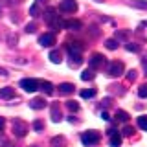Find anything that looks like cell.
Returning a JSON list of instances; mask_svg holds the SVG:
<instances>
[{"label":"cell","instance_id":"cell-7","mask_svg":"<svg viewBox=\"0 0 147 147\" xmlns=\"http://www.w3.org/2000/svg\"><path fill=\"white\" fill-rule=\"evenodd\" d=\"M105 64V57L101 53H94L92 57L88 59V66L90 68H94V70H98V68H101Z\"/></svg>","mask_w":147,"mask_h":147},{"label":"cell","instance_id":"cell-24","mask_svg":"<svg viewBox=\"0 0 147 147\" xmlns=\"http://www.w3.org/2000/svg\"><path fill=\"white\" fill-rule=\"evenodd\" d=\"M17 42H18V37H17V33H9V35H7V44L13 48V46H17Z\"/></svg>","mask_w":147,"mask_h":147},{"label":"cell","instance_id":"cell-29","mask_svg":"<svg viewBox=\"0 0 147 147\" xmlns=\"http://www.w3.org/2000/svg\"><path fill=\"white\" fill-rule=\"evenodd\" d=\"M66 107L72 110V112H77L79 110V105H77V101H66Z\"/></svg>","mask_w":147,"mask_h":147},{"label":"cell","instance_id":"cell-22","mask_svg":"<svg viewBox=\"0 0 147 147\" xmlns=\"http://www.w3.org/2000/svg\"><path fill=\"white\" fill-rule=\"evenodd\" d=\"M30 15L33 17V18L40 15V9H39V2H35V4H31V6H30Z\"/></svg>","mask_w":147,"mask_h":147},{"label":"cell","instance_id":"cell-20","mask_svg":"<svg viewBox=\"0 0 147 147\" xmlns=\"http://www.w3.org/2000/svg\"><path fill=\"white\" fill-rule=\"evenodd\" d=\"M81 63H83L81 55H70V66H72V68H77V66H81Z\"/></svg>","mask_w":147,"mask_h":147},{"label":"cell","instance_id":"cell-4","mask_svg":"<svg viewBox=\"0 0 147 147\" xmlns=\"http://www.w3.org/2000/svg\"><path fill=\"white\" fill-rule=\"evenodd\" d=\"M13 132H15V136H18V138H22V136H26V132H28V125L22 119H18V118H15L13 119Z\"/></svg>","mask_w":147,"mask_h":147},{"label":"cell","instance_id":"cell-6","mask_svg":"<svg viewBox=\"0 0 147 147\" xmlns=\"http://www.w3.org/2000/svg\"><path fill=\"white\" fill-rule=\"evenodd\" d=\"M59 9H61L63 13H74L77 9V2H76V0H61Z\"/></svg>","mask_w":147,"mask_h":147},{"label":"cell","instance_id":"cell-36","mask_svg":"<svg viewBox=\"0 0 147 147\" xmlns=\"http://www.w3.org/2000/svg\"><path fill=\"white\" fill-rule=\"evenodd\" d=\"M110 103H112V99H110V98H105V99H103V107H105V109L110 107Z\"/></svg>","mask_w":147,"mask_h":147},{"label":"cell","instance_id":"cell-34","mask_svg":"<svg viewBox=\"0 0 147 147\" xmlns=\"http://www.w3.org/2000/svg\"><path fill=\"white\" fill-rule=\"evenodd\" d=\"M35 30H37V26L33 24V22H31V24H28V26H26V31H28V33H35Z\"/></svg>","mask_w":147,"mask_h":147},{"label":"cell","instance_id":"cell-8","mask_svg":"<svg viewBox=\"0 0 147 147\" xmlns=\"http://www.w3.org/2000/svg\"><path fill=\"white\" fill-rule=\"evenodd\" d=\"M39 44H40V46H46V48L53 46V44H55V35H53V33H44V35H40Z\"/></svg>","mask_w":147,"mask_h":147},{"label":"cell","instance_id":"cell-37","mask_svg":"<svg viewBox=\"0 0 147 147\" xmlns=\"http://www.w3.org/2000/svg\"><path fill=\"white\" fill-rule=\"evenodd\" d=\"M4 127H6V119L0 116V132H2V129H4Z\"/></svg>","mask_w":147,"mask_h":147},{"label":"cell","instance_id":"cell-1","mask_svg":"<svg viewBox=\"0 0 147 147\" xmlns=\"http://www.w3.org/2000/svg\"><path fill=\"white\" fill-rule=\"evenodd\" d=\"M44 20L48 22V26L52 28L53 31H57V30H61V28H64V22L59 20V15H55V9H53V7H50L48 11L44 13Z\"/></svg>","mask_w":147,"mask_h":147},{"label":"cell","instance_id":"cell-3","mask_svg":"<svg viewBox=\"0 0 147 147\" xmlns=\"http://www.w3.org/2000/svg\"><path fill=\"white\" fill-rule=\"evenodd\" d=\"M121 74H123V63H119V61L109 63V66H107V76L118 77V76H121Z\"/></svg>","mask_w":147,"mask_h":147},{"label":"cell","instance_id":"cell-25","mask_svg":"<svg viewBox=\"0 0 147 147\" xmlns=\"http://www.w3.org/2000/svg\"><path fill=\"white\" fill-rule=\"evenodd\" d=\"M125 48H127V52H132V53L140 52V46H138L136 42H127V44H125Z\"/></svg>","mask_w":147,"mask_h":147},{"label":"cell","instance_id":"cell-2","mask_svg":"<svg viewBox=\"0 0 147 147\" xmlns=\"http://www.w3.org/2000/svg\"><path fill=\"white\" fill-rule=\"evenodd\" d=\"M99 132L98 131H86V132H83V136H81V142H83V145H86V147H90V145H96L99 142Z\"/></svg>","mask_w":147,"mask_h":147},{"label":"cell","instance_id":"cell-23","mask_svg":"<svg viewBox=\"0 0 147 147\" xmlns=\"http://www.w3.org/2000/svg\"><path fill=\"white\" fill-rule=\"evenodd\" d=\"M116 119H119V121L125 123V121H129V114L125 112V110H118V112H116Z\"/></svg>","mask_w":147,"mask_h":147},{"label":"cell","instance_id":"cell-13","mask_svg":"<svg viewBox=\"0 0 147 147\" xmlns=\"http://www.w3.org/2000/svg\"><path fill=\"white\" fill-rule=\"evenodd\" d=\"M74 90H76V86H74L72 83H61V85H59V92H61V94H64V96L72 94Z\"/></svg>","mask_w":147,"mask_h":147},{"label":"cell","instance_id":"cell-39","mask_svg":"<svg viewBox=\"0 0 147 147\" xmlns=\"http://www.w3.org/2000/svg\"><path fill=\"white\" fill-rule=\"evenodd\" d=\"M101 118H103V119H105V121H109V119H110V116H109V114H107V112H101Z\"/></svg>","mask_w":147,"mask_h":147},{"label":"cell","instance_id":"cell-30","mask_svg":"<svg viewBox=\"0 0 147 147\" xmlns=\"http://www.w3.org/2000/svg\"><path fill=\"white\" fill-rule=\"evenodd\" d=\"M121 132H123V136H132V134H134V129H132L131 125H125Z\"/></svg>","mask_w":147,"mask_h":147},{"label":"cell","instance_id":"cell-35","mask_svg":"<svg viewBox=\"0 0 147 147\" xmlns=\"http://www.w3.org/2000/svg\"><path fill=\"white\" fill-rule=\"evenodd\" d=\"M0 147H9V144H7V140L4 138L2 134H0Z\"/></svg>","mask_w":147,"mask_h":147},{"label":"cell","instance_id":"cell-18","mask_svg":"<svg viewBox=\"0 0 147 147\" xmlns=\"http://www.w3.org/2000/svg\"><path fill=\"white\" fill-rule=\"evenodd\" d=\"M96 77V74H94V68H88V70H85L81 74V79L83 81H92Z\"/></svg>","mask_w":147,"mask_h":147},{"label":"cell","instance_id":"cell-40","mask_svg":"<svg viewBox=\"0 0 147 147\" xmlns=\"http://www.w3.org/2000/svg\"><path fill=\"white\" fill-rule=\"evenodd\" d=\"M144 66H145V76H147V63H145V64H144Z\"/></svg>","mask_w":147,"mask_h":147},{"label":"cell","instance_id":"cell-32","mask_svg":"<svg viewBox=\"0 0 147 147\" xmlns=\"http://www.w3.org/2000/svg\"><path fill=\"white\" fill-rule=\"evenodd\" d=\"M33 129H35V131H42V129H44V125H42V121H40V119H37V121L33 123Z\"/></svg>","mask_w":147,"mask_h":147},{"label":"cell","instance_id":"cell-17","mask_svg":"<svg viewBox=\"0 0 147 147\" xmlns=\"http://www.w3.org/2000/svg\"><path fill=\"white\" fill-rule=\"evenodd\" d=\"M119 145H121V136H119L118 131H116V132L110 134V147H119Z\"/></svg>","mask_w":147,"mask_h":147},{"label":"cell","instance_id":"cell-19","mask_svg":"<svg viewBox=\"0 0 147 147\" xmlns=\"http://www.w3.org/2000/svg\"><path fill=\"white\" fill-rule=\"evenodd\" d=\"M129 4L132 7H138V9H147V0H131Z\"/></svg>","mask_w":147,"mask_h":147},{"label":"cell","instance_id":"cell-9","mask_svg":"<svg viewBox=\"0 0 147 147\" xmlns=\"http://www.w3.org/2000/svg\"><path fill=\"white\" fill-rule=\"evenodd\" d=\"M66 50H68V53H70V55H81L83 46L79 42H68L66 44Z\"/></svg>","mask_w":147,"mask_h":147},{"label":"cell","instance_id":"cell-21","mask_svg":"<svg viewBox=\"0 0 147 147\" xmlns=\"http://www.w3.org/2000/svg\"><path fill=\"white\" fill-rule=\"evenodd\" d=\"M129 35H131V31H129V30H118L116 31V39L118 40H127Z\"/></svg>","mask_w":147,"mask_h":147},{"label":"cell","instance_id":"cell-11","mask_svg":"<svg viewBox=\"0 0 147 147\" xmlns=\"http://www.w3.org/2000/svg\"><path fill=\"white\" fill-rule=\"evenodd\" d=\"M64 28L70 30V31H79V30H83V24L79 20H66L64 22Z\"/></svg>","mask_w":147,"mask_h":147},{"label":"cell","instance_id":"cell-33","mask_svg":"<svg viewBox=\"0 0 147 147\" xmlns=\"http://www.w3.org/2000/svg\"><path fill=\"white\" fill-rule=\"evenodd\" d=\"M127 79L129 81H134L136 79V70H129L127 72Z\"/></svg>","mask_w":147,"mask_h":147},{"label":"cell","instance_id":"cell-16","mask_svg":"<svg viewBox=\"0 0 147 147\" xmlns=\"http://www.w3.org/2000/svg\"><path fill=\"white\" fill-rule=\"evenodd\" d=\"M40 90L50 96V94H53V85L50 81H40Z\"/></svg>","mask_w":147,"mask_h":147},{"label":"cell","instance_id":"cell-31","mask_svg":"<svg viewBox=\"0 0 147 147\" xmlns=\"http://www.w3.org/2000/svg\"><path fill=\"white\" fill-rule=\"evenodd\" d=\"M138 96H140V98H147V85H142V86H140Z\"/></svg>","mask_w":147,"mask_h":147},{"label":"cell","instance_id":"cell-43","mask_svg":"<svg viewBox=\"0 0 147 147\" xmlns=\"http://www.w3.org/2000/svg\"><path fill=\"white\" fill-rule=\"evenodd\" d=\"M33 147H37V145H33Z\"/></svg>","mask_w":147,"mask_h":147},{"label":"cell","instance_id":"cell-26","mask_svg":"<svg viewBox=\"0 0 147 147\" xmlns=\"http://www.w3.org/2000/svg\"><path fill=\"white\" fill-rule=\"evenodd\" d=\"M94 96H96V90H94V88H90V90H83V92H81V98H83V99L94 98Z\"/></svg>","mask_w":147,"mask_h":147},{"label":"cell","instance_id":"cell-10","mask_svg":"<svg viewBox=\"0 0 147 147\" xmlns=\"http://www.w3.org/2000/svg\"><path fill=\"white\" fill-rule=\"evenodd\" d=\"M44 107H46L44 98H35V99L30 101V109H33V110H40V109H44Z\"/></svg>","mask_w":147,"mask_h":147},{"label":"cell","instance_id":"cell-41","mask_svg":"<svg viewBox=\"0 0 147 147\" xmlns=\"http://www.w3.org/2000/svg\"><path fill=\"white\" fill-rule=\"evenodd\" d=\"M37 2H39V4H42V2H46V0H37Z\"/></svg>","mask_w":147,"mask_h":147},{"label":"cell","instance_id":"cell-27","mask_svg":"<svg viewBox=\"0 0 147 147\" xmlns=\"http://www.w3.org/2000/svg\"><path fill=\"white\" fill-rule=\"evenodd\" d=\"M105 46H107L109 50H116L118 48V39H109L107 42H105Z\"/></svg>","mask_w":147,"mask_h":147},{"label":"cell","instance_id":"cell-15","mask_svg":"<svg viewBox=\"0 0 147 147\" xmlns=\"http://www.w3.org/2000/svg\"><path fill=\"white\" fill-rule=\"evenodd\" d=\"M48 57H50V61H52V63H55V64L63 61V55H61V52H59V50H52Z\"/></svg>","mask_w":147,"mask_h":147},{"label":"cell","instance_id":"cell-14","mask_svg":"<svg viewBox=\"0 0 147 147\" xmlns=\"http://www.w3.org/2000/svg\"><path fill=\"white\" fill-rule=\"evenodd\" d=\"M52 121H61V109H59V105L57 103H53L52 105Z\"/></svg>","mask_w":147,"mask_h":147},{"label":"cell","instance_id":"cell-12","mask_svg":"<svg viewBox=\"0 0 147 147\" xmlns=\"http://www.w3.org/2000/svg\"><path fill=\"white\" fill-rule=\"evenodd\" d=\"M13 96H15V90H13L11 86H4V88H0V99H11Z\"/></svg>","mask_w":147,"mask_h":147},{"label":"cell","instance_id":"cell-38","mask_svg":"<svg viewBox=\"0 0 147 147\" xmlns=\"http://www.w3.org/2000/svg\"><path fill=\"white\" fill-rule=\"evenodd\" d=\"M0 76H2V77H7V76H9V74H7V70H6V68H0Z\"/></svg>","mask_w":147,"mask_h":147},{"label":"cell","instance_id":"cell-28","mask_svg":"<svg viewBox=\"0 0 147 147\" xmlns=\"http://www.w3.org/2000/svg\"><path fill=\"white\" fill-rule=\"evenodd\" d=\"M138 127L144 129V131H147V116H140V118H138Z\"/></svg>","mask_w":147,"mask_h":147},{"label":"cell","instance_id":"cell-42","mask_svg":"<svg viewBox=\"0 0 147 147\" xmlns=\"http://www.w3.org/2000/svg\"><path fill=\"white\" fill-rule=\"evenodd\" d=\"M96 2H103V0H96Z\"/></svg>","mask_w":147,"mask_h":147},{"label":"cell","instance_id":"cell-5","mask_svg":"<svg viewBox=\"0 0 147 147\" xmlns=\"http://www.w3.org/2000/svg\"><path fill=\"white\" fill-rule=\"evenodd\" d=\"M20 86L26 92H35V90L40 88V81H37V79H22L20 81Z\"/></svg>","mask_w":147,"mask_h":147}]
</instances>
